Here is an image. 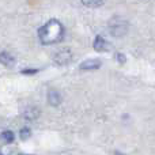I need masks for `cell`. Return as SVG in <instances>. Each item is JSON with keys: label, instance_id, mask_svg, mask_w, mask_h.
<instances>
[{"label": "cell", "instance_id": "4", "mask_svg": "<svg viewBox=\"0 0 155 155\" xmlns=\"http://www.w3.org/2000/svg\"><path fill=\"white\" fill-rule=\"evenodd\" d=\"M93 46H94V49H95V51H98V52H106V51H109V46L110 45H109V42H107L104 37H102V35H97L95 40H94Z\"/></svg>", "mask_w": 155, "mask_h": 155}, {"label": "cell", "instance_id": "5", "mask_svg": "<svg viewBox=\"0 0 155 155\" xmlns=\"http://www.w3.org/2000/svg\"><path fill=\"white\" fill-rule=\"evenodd\" d=\"M101 67V61L97 59H90V60H86V61H83L82 64H80V68L82 70H98V68Z\"/></svg>", "mask_w": 155, "mask_h": 155}, {"label": "cell", "instance_id": "2", "mask_svg": "<svg viewBox=\"0 0 155 155\" xmlns=\"http://www.w3.org/2000/svg\"><path fill=\"white\" fill-rule=\"evenodd\" d=\"M110 33L113 35H118L121 37L123 34H125L127 30H128V23L125 21H121V19H114V23H110Z\"/></svg>", "mask_w": 155, "mask_h": 155}, {"label": "cell", "instance_id": "10", "mask_svg": "<svg viewBox=\"0 0 155 155\" xmlns=\"http://www.w3.org/2000/svg\"><path fill=\"white\" fill-rule=\"evenodd\" d=\"M80 2L87 7H97V5H101L105 0H80Z\"/></svg>", "mask_w": 155, "mask_h": 155}, {"label": "cell", "instance_id": "11", "mask_svg": "<svg viewBox=\"0 0 155 155\" xmlns=\"http://www.w3.org/2000/svg\"><path fill=\"white\" fill-rule=\"evenodd\" d=\"M30 136H31V131H30V128H27V127L22 128L21 132H19V137H21L22 140H27Z\"/></svg>", "mask_w": 155, "mask_h": 155}, {"label": "cell", "instance_id": "3", "mask_svg": "<svg viewBox=\"0 0 155 155\" xmlns=\"http://www.w3.org/2000/svg\"><path fill=\"white\" fill-rule=\"evenodd\" d=\"M71 61H72V53H71L68 49H64V51L54 54V63H56L57 65H60V67L68 65Z\"/></svg>", "mask_w": 155, "mask_h": 155}, {"label": "cell", "instance_id": "8", "mask_svg": "<svg viewBox=\"0 0 155 155\" xmlns=\"http://www.w3.org/2000/svg\"><path fill=\"white\" fill-rule=\"evenodd\" d=\"M38 116H40V109H38V107H35V106H31V107H29V109L25 112L23 117L26 118V120L31 121V120L38 118Z\"/></svg>", "mask_w": 155, "mask_h": 155}, {"label": "cell", "instance_id": "9", "mask_svg": "<svg viewBox=\"0 0 155 155\" xmlns=\"http://www.w3.org/2000/svg\"><path fill=\"white\" fill-rule=\"evenodd\" d=\"M14 139H15V135H14L12 131H3L2 134H0V140H2L3 143H5V144L12 143Z\"/></svg>", "mask_w": 155, "mask_h": 155}, {"label": "cell", "instance_id": "1", "mask_svg": "<svg viewBox=\"0 0 155 155\" xmlns=\"http://www.w3.org/2000/svg\"><path fill=\"white\" fill-rule=\"evenodd\" d=\"M64 26L57 19H51L38 30V38L42 45H52L57 44L64 38Z\"/></svg>", "mask_w": 155, "mask_h": 155}, {"label": "cell", "instance_id": "7", "mask_svg": "<svg viewBox=\"0 0 155 155\" xmlns=\"http://www.w3.org/2000/svg\"><path fill=\"white\" fill-rule=\"evenodd\" d=\"M48 102L52 106H57V105L61 104V97L56 90H51L48 93Z\"/></svg>", "mask_w": 155, "mask_h": 155}, {"label": "cell", "instance_id": "6", "mask_svg": "<svg viewBox=\"0 0 155 155\" xmlns=\"http://www.w3.org/2000/svg\"><path fill=\"white\" fill-rule=\"evenodd\" d=\"M0 63L4 67H12L14 63H15V57L12 54H10L8 52H2L0 53Z\"/></svg>", "mask_w": 155, "mask_h": 155}]
</instances>
